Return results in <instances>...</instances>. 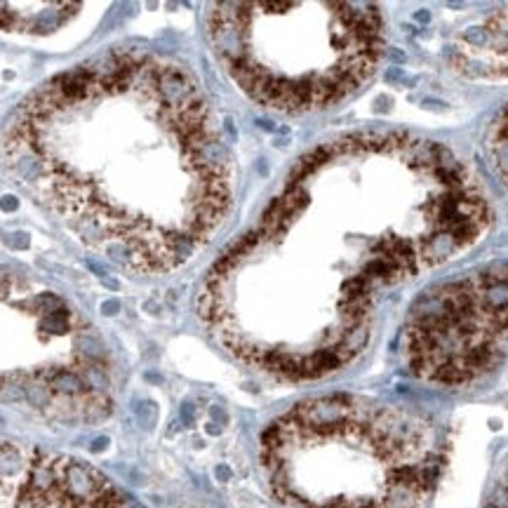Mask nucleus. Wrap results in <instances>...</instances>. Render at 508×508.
Segmentation results:
<instances>
[{
  "label": "nucleus",
  "instance_id": "1",
  "mask_svg": "<svg viewBox=\"0 0 508 508\" xmlns=\"http://www.w3.org/2000/svg\"><path fill=\"white\" fill-rule=\"evenodd\" d=\"M490 222L485 191L445 144L339 137L294 165L259 226L212 266L198 316L250 367L322 379L365 350L381 294L466 252Z\"/></svg>",
  "mask_w": 508,
  "mask_h": 508
},
{
  "label": "nucleus",
  "instance_id": "2",
  "mask_svg": "<svg viewBox=\"0 0 508 508\" xmlns=\"http://www.w3.org/2000/svg\"><path fill=\"white\" fill-rule=\"evenodd\" d=\"M3 153L82 242L139 273L188 261L233 200L231 156L195 78L146 54L52 78L19 106Z\"/></svg>",
  "mask_w": 508,
  "mask_h": 508
},
{
  "label": "nucleus",
  "instance_id": "3",
  "mask_svg": "<svg viewBox=\"0 0 508 508\" xmlns=\"http://www.w3.org/2000/svg\"><path fill=\"white\" fill-rule=\"evenodd\" d=\"M261 466L285 508H424L443 471V440L414 409L322 395L263 431Z\"/></svg>",
  "mask_w": 508,
  "mask_h": 508
},
{
  "label": "nucleus",
  "instance_id": "4",
  "mask_svg": "<svg viewBox=\"0 0 508 508\" xmlns=\"http://www.w3.org/2000/svg\"><path fill=\"white\" fill-rule=\"evenodd\" d=\"M207 35L240 90L282 113L346 99L386 50L384 17L372 3H214Z\"/></svg>",
  "mask_w": 508,
  "mask_h": 508
},
{
  "label": "nucleus",
  "instance_id": "5",
  "mask_svg": "<svg viewBox=\"0 0 508 508\" xmlns=\"http://www.w3.org/2000/svg\"><path fill=\"white\" fill-rule=\"evenodd\" d=\"M508 339V263L424 292L403 327V358L416 379L475 381L497 365Z\"/></svg>",
  "mask_w": 508,
  "mask_h": 508
},
{
  "label": "nucleus",
  "instance_id": "6",
  "mask_svg": "<svg viewBox=\"0 0 508 508\" xmlns=\"http://www.w3.org/2000/svg\"><path fill=\"white\" fill-rule=\"evenodd\" d=\"M0 508H137L92 463L0 440Z\"/></svg>",
  "mask_w": 508,
  "mask_h": 508
},
{
  "label": "nucleus",
  "instance_id": "7",
  "mask_svg": "<svg viewBox=\"0 0 508 508\" xmlns=\"http://www.w3.org/2000/svg\"><path fill=\"white\" fill-rule=\"evenodd\" d=\"M450 64L468 80H508V5L456 38Z\"/></svg>",
  "mask_w": 508,
  "mask_h": 508
},
{
  "label": "nucleus",
  "instance_id": "8",
  "mask_svg": "<svg viewBox=\"0 0 508 508\" xmlns=\"http://www.w3.org/2000/svg\"><path fill=\"white\" fill-rule=\"evenodd\" d=\"M487 156L508 186V106L497 116L487 135Z\"/></svg>",
  "mask_w": 508,
  "mask_h": 508
},
{
  "label": "nucleus",
  "instance_id": "9",
  "mask_svg": "<svg viewBox=\"0 0 508 508\" xmlns=\"http://www.w3.org/2000/svg\"><path fill=\"white\" fill-rule=\"evenodd\" d=\"M485 508H508V463L503 466V471L499 473L497 482L492 487Z\"/></svg>",
  "mask_w": 508,
  "mask_h": 508
},
{
  "label": "nucleus",
  "instance_id": "10",
  "mask_svg": "<svg viewBox=\"0 0 508 508\" xmlns=\"http://www.w3.org/2000/svg\"><path fill=\"white\" fill-rule=\"evenodd\" d=\"M29 245H31L29 233H24V231H17V233L7 235V247H12V250H26Z\"/></svg>",
  "mask_w": 508,
  "mask_h": 508
},
{
  "label": "nucleus",
  "instance_id": "11",
  "mask_svg": "<svg viewBox=\"0 0 508 508\" xmlns=\"http://www.w3.org/2000/svg\"><path fill=\"white\" fill-rule=\"evenodd\" d=\"M17 207H19V200L14 195H3L0 198V210L3 212H14Z\"/></svg>",
  "mask_w": 508,
  "mask_h": 508
},
{
  "label": "nucleus",
  "instance_id": "12",
  "mask_svg": "<svg viewBox=\"0 0 508 508\" xmlns=\"http://www.w3.org/2000/svg\"><path fill=\"white\" fill-rule=\"evenodd\" d=\"M118 306H120V304H118L116 299H111V301H106V304L101 306V311H104L106 316H108V313H116V311H118Z\"/></svg>",
  "mask_w": 508,
  "mask_h": 508
}]
</instances>
